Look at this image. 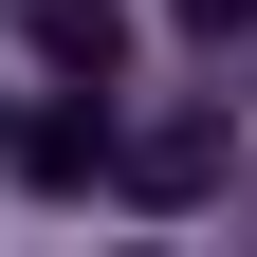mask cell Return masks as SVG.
<instances>
[{
    "mask_svg": "<svg viewBox=\"0 0 257 257\" xmlns=\"http://www.w3.org/2000/svg\"><path fill=\"white\" fill-rule=\"evenodd\" d=\"M220 166H239V128H220V110H166V128H128V202H220Z\"/></svg>",
    "mask_w": 257,
    "mask_h": 257,
    "instance_id": "1",
    "label": "cell"
},
{
    "mask_svg": "<svg viewBox=\"0 0 257 257\" xmlns=\"http://www.w3.org/2000/svg\"><path fill=\"white\" fill-rule=\"evenodd\" d=\"M110 166H128L110 110H74V92H55V110H19V184H55V202H74V184H110Z\"/></svg>",
    "mask_w": 257,
    "mask_h": 257,
    "instance_id": "2",
    "label": "cell"
},
{
    "mask_svg": "<svg viewBox=\"0 0 257 257\" xmlns=\"http://www.w3.org/2000/svg\"><path fill=\"white\" fill-rule=\"evenodd\" d=\"M19 37H37V74H55V92H110V55H128V0H19Z\"/></svg>",
    "mask_w": 257,
    "mask_h": 257,
    "instance_id": "3",
    "label": "cell"
},
{
    "mask_svg": "<svg viewBox=\"0 0 257 257\" xmlns=\"http://www.w3.org/2000/svg\"><path fill=\"white\" fill-rule=\"evenodd\" d=\"M166 19H184L202 55H239V37H257V0H166Z\"/></svg>",
    "mask_w": 257,
    "mask_h": 257,
    "instance_id": "4",
    "label": "cell"
},
{
    "mask_svg": "<svg viewBox=\"0 0 257 257\" xmlns=\"http://www.w3.org/2000/svg\"><path fill=\"white\" fill-rule=\"evenodd\" d=\"M0 147H19V110H0Z\"/></svg>",
    "mask_w": 257,
    "mask_h": 257,
    "instance_id": "5",
    "label": "cell"
}]
</instances>
